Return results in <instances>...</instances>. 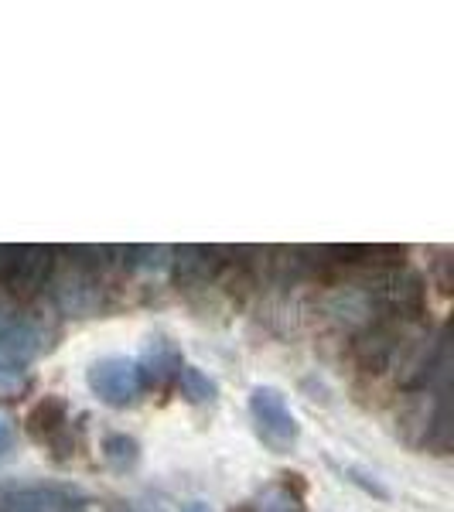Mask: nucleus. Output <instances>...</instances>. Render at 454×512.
<instances>
[{
	"label": "nucleus",
	"mask_w": 454,
	"mask_h": 512,
	"mask_svg": "<svg viewBox=\"0 0 454 512\" xmlns=\"http://www.w3.org/2000/svg\"><path fill=\"white\" fill-rule=\"evenodd\" d=\"M250 417H253V427H257L260 441L267 444L274 454H287L297 444V417L291 414L287 407L284 393L274 390V386H257L250 393Z\"/></svg>",
	"instance_id": "obj_1"
},
{
	"label": "nucleus",
	"mask_w": 454,
	"mask_h": 512,
	"mask_svg": "<svg viewBox=\"0 0 454 512\" xmlns=\"http://www.w3.org/2000/svg\"><path fill=\"white\" fill-rule=\"evenodd\" d=\"M86 383H89V390L106 403V407H127V403H134L137 393L144 390L137 362L120 359V355L93 362L89 373H86Z\"/></svg>",
	"instance_id": "obj_2"
},
{
	"label": "nucleus",
	"mask_w": 454,
	"mask_h": 512,
	"mask_svg": "<svg viewBox=\"0 0 454 512\" xmlns=\"http://www.w3.org/2000/svg\"><path fill=\"white\" fill-rule=\"evenodd\" d=\"M52 270V250L41 246H4L0 250V284L14 294H31L45 287Z\"/></svg>",
	"instance_id": "obj_3"
},
{
	"label": "nucleus",
	"mask_w": 454,
	"mask_h": 512,
	"mask_svg": "<svg viewBox=\"0 0 454 512\" xmlns=\"http://www.w3.org/2000/svg\"><path fill=\"white\" fill-rule=\"evenodd\" d=\"M28 434L38 444L52 448L55 458H69L72 454V420H69V403L62 396H45L35 403V410L28 414Z\"/></svg>",
	"instance_id": "obj_4"
},
{
	"label": "nucleus",
	"mask_w": 454,
	"mask_h": 512,
	"mask_svg": "<svg viewBox=\"0 0 454 512\" xmlns=\"http://www.w3.org/2000/svg\"><path fill=\"white\" fill-rule=\"evenodd\" d=\"M181 366H185V362H181V352L175 349V342H168V338H151L137 362L140 383L154 386V390H168V386H175Z\"/></svg>",
	"instance_id": "obj_5"
},
{
	"label": "nucleus",
	"mask_w": 454,
	"mask_h": 512,
	"mask_svg": "<svg viewBox=\"0 0 454 512\" xmlns=\"http://www.w3.org/2000/svg\"><path fill=\"white\" fill-rule=\"evenodd\" d=\"M178 277L188 287H209V280L219 274L222 263L216 260V250H205V246H185L178 253Z\"/></svg>",
	"instance_id": "obj_6"
},
{
	"label": "nucleus",
	"mask_w": 454,
	"mask_h": 512,
	"mask_svg": "<svg viewBox=\"0 0 454 512\" xmlns=\"http://www.w3.org/2000/svg\"><path fill=\"white\" fill-rule=\"evenodd\" d=\"M175 383H178V390L188 403H209L212 396H216V383H212V379L195 366H181Z\"/></svg>",
	"instance_id": "obj_7"
},
{
	"label": "nucleus",
	"mask_w": 454,
	"mask_h": 512,
	"mask_svg": "<svg viewBox=\"0 0 454 512\" xmlns=\"http://www.w3.org/2000/svg\"><path fill=\"white\" fill-rule=\"evenodd\" d=\"M103 458L110 461L117 472H127V468H134L137 461H140V448H137V441L134 437H127V434H110L103 441Z\"/></svg>",
	"instance_id": "obj_8"
},
{
	"label": "nucleus",
	"mask_w": 454,
	"mask_h": 512,
	"mask_svg": "<svg viewBox=\"0 0 454 512\" xmlns=\"http://www.w3.org/2000/svg\"><path fill=\"white\" fill-rule=\"evenodd\" d=\"M257 512H304V506L287 485H270L257 499Z\"/></svg>",
	"instance_id": "obj_9"
},
{
	"label": "nucleus",
	"mask_w": 454,
	"mask_h": 512,
	"mask_svg": "<svg viewBox=\"0 0 454 512\" xmlns=\"http://www.w3.org/2000/svg\"><path fill=\"white\" fill-rule=\"evenodd\" d=\"M31 390V373L24 366H0V400H18Z\"/></svg>",
	"instance_id": "obj_10"
},
{
	"label": "nucleus",
	"mask_w": 454,
	"mask_h": 512,
	"mask_svg": "<svg viewBox=\"0 0 454 512\" xmlns=\"http://www.w3.org/2000/svg\"><path fill=\"white\" fill-rule=\"evenodd\" d=\"M11 444H14V427H11V420L0 417V454L11 451Z\"/></svg>",
	"instance_id": "obj_11"
},
{
	"label": "nucleus",
	"mask_w": 454,
	"mask_h": 512,
	"mask_svg": "<svg viewBox=\"0 0 454 512\" xmlns=\"http://www.w3.org/2000/svg\"><path fill=\"white\" fill-rule=\"evenodd\" d=\"M181 512H212L209 506H205V502H192V506H185Z\"/></svg>",
	"instance_id": "obj_12"
}]
</instances>
